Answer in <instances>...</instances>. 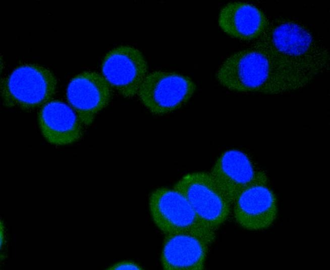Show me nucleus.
I'll use <instances>...</instances> for the list:
<instances>
[{
  "label": "nucleus",
  "instance_id": "nucleus-1",
  "mask_svg": "<svg viewBox=\"0 0 330 270\" xmlns=\"http://www.w3.org/2000/svg\"><path fill=\"white\" fill-rule=\"evenodd\" d=\"M305 86L328 70L329 53L302 24L289 19L271 22L254 44Z\"/></svg>",
  "mask_w": 330,
  "mask_h": 270
},
{
  "label": "nucleus",
  "instance_id": "nucleus-2",
  "mask_svg": "<svg viewBox=\"0 0 330 270\" xmlns=\"http://www.w3.org/2000/svg\"><path fill=\"white\" fill-rule=\"evenodd\" d=\"M216 77L223 87L237 92L276 95L305 87L255 44L228 57Z\"/></svg>",
  "mask_w": 330,
  "mask_h": 270
},
{
  "label": "nucleus",
  "instance_id": "nucleus-3",
  "mask_svg": "<svg viewBox=\"0 0 330 270\" xmlns=\"http://www.w3.org/2000/svg\"><path fill=\"white\" fill-rule=\"evenodd\" d=\"M152 219L166 235L184 234L197 237L208 245L215 239V231L199 217L186 198L178 191L159 187L149 198Z\"/></svg>",
  "mask_w": 330,
  "mask_h": 270
},
{
  "label": "nucleus",
  "instance_id": "nucleus-4",
  "mask_svg": "<svg viewBox=\"0 0 330 270\" xmlns=\"http://www.w3.org/2000/svg\"><path fill=\"white\" fill-rule=\"evenodd\" d=\"M57 87V79L49 69L26 63L18 66L2 79L1 92L5 106L29 111L52 100Z\"/></svg>",
  "mask_w": 330,
  "mask_h": 270
},
{
  "label": "nucleus",
  "instance_id": "nucleus-5",
  "mask_svg": "<svg viewBox=\"0 0 330 270\" xmlns=\"http://www.w3.org/2000/svg\"><path fill=\"white\" fill-rule=\"evenodd\" d=\"M196 88L195 83L188 76L174 72L155 71L145 77L137 95L151 113L162 115L187 102Z\"/></svg>",
  "mask_w": 330,
  "mask_h": 270
},
{
  "label": "nucleus",
  "instance_id": "nucleus-6",
  "mask_svg": "<svg viewBox=\"0 0 330 270\" xmlns=\"http://www.w3.org/2000/svg\"><path fill=\"white\" fill-rule=\"evenodd\" d=\"M173 188L186 198L199 217L212 230L215 231L228 218L232 205L217 188L209 173H188Z\"/></svg>",
  "mask_w": 330,
  "mask_h": 270
},
{
  "label": "nucleus",
  "instance_id": "nucleus-7",
  "mask_svg": "<svg viewBox=\"0 0 330 270\" xmlns=\"http://www.w3.org/2000/svg\"><path fill=\"white\" fill-rule=\"evenodd\" d=\"M209 174L216 186L231 203L247 187L268 182L265 173L256 169L243 152L231 150L223 153Z\"/></svg>",
  "mask_w": 330,
  "mask_h": 270
},
{
  "label": "nucleus",
  "instance_id": "nucleus-8",
  "mask_svg": "<svg viewBox=\"0 0 330 270\" xmlns=\"http://www.w3.org/2000/svg\"><path fill=\"white\" fill-rule=\"evenodd\" d=\"M102 76L122 96L130 98L137 94L148 74V65L142 53L129 45H121L104 57Z\"/></svg>",
  "mask_w": 330,
  "mask_h": 270
},
{
  "label": "nucleus",
  "instance_id": "nucleus-9",
  "mask_svg": "<svg viewBox=\"0 0 330 270\" xmlns=\"http://www.w3.org/2000/svg\"><path fill=\"white\" fill-rule=\"evenodd\" d=\"M66 95L68 102L81 123L89 126L96 114L108 105L113 93V88L102 75L85 71L71 79Z\"/></svg>",
  "mask_w": 330,
  "mask_h": 270
},
{
  "label": "nucleus",
  "instance_id": "nucleus-10",
  "mask_svg": "<svg viewBox=\"0 0 330 270\" xmlns=\"http://www.w3.org/2000/svg\"><path fill=\"white\" fill-rule=\"evenodd\" d=\"M232 205L236 221L247 230L266 229L277 216V198L266 185L249 186L240 193Z\"/></svg>",
  "mask_w": 330,
  "mask_h": 270
},
{
  "label": "nucleus",
  "instance_id": "nucleus-11",
  "mask_svg": "<svg viewBox=\"0 0 330 270\" xmlns=\"http://www.w3.org/2000/svg\"><path fill=\"white\" fill-rule=\"evenodd\" d=\"M38 122L44 138L53 145L75 143L83 133V125L74 111L60 100H51L41 107Z\"/></svg>",
  "mask_w": 330,
  "mask_h": 270
},
{
  "label": "nucleus",
  "instance_id": "nucleus-12",
  "mask_svg": "<svg viewBox=\"0 0 330 270\" xmlns=\"http://www.w3.org/2000/svg\"><path fill=\"white\" fill-rule=\"evenodd\" d=\"M218 25L228 35L243 41L258 39L268 26L264 13L255 6L245 2H231L221 10Z\"/></svg>",
  "mask_w": 330,
  "mask_h": 270
},
{
  "label": "nucleus",
  "instance_id": "nucleus-13",
  "mask_svg": "<svg viewBox=\"0 0 330 270\" xmlns=\"http://www.w3.org/2000/svg\"><path fill=\"white\" fill-rule=\"evenodd\" d=\"M208 244L188 234L166 235L160 260L167 270H201L204 268Z\"/></svg>",
  "mask_w": 330,
  "mask_h": 270
},
{
  "label": "nucleus",
  "instance_id": "nucleus-14",
  "mask_svg": "<svg viewBox=\"0 0 330 270\" xmlns=\"http://www.w3.org/2000/svg\"><path fill=\"white\" fill-rule=\"evenodd\" d=\"M106 269L107 270H119V269H136L141 270L142 268L138 263L131 260H123L118 262Z\"/></svg>",
  "mask_w": 330,
  "mask_h": 270
},
{
  "label": "nucleus",
  "instance_id": "nucleus-15",
  "mask_svg": "<svg viewBox=\"0 0 330 270\" xmlns=\"http://www.w3.org/2000/svg\"><path fill=\"white\" fill-rule=\"evenodd\" d=\"M4 229L5 226L4 222L3 220H1L0 225V246L1 250L3 249V247H4L6 241Z\"/></svg>",
  "mask_w": 330,
  "mask_h": 270
}]
</instances>
